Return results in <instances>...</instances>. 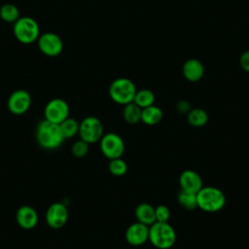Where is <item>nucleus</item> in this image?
Returning <instances> with one entry per match:
<instances>
[{
	"label": "nucleus",
	"instance_id": "nucleus-1",
	"mask_svg": "<svg viewBox=\"0 0 249 249\" xmlns=\"http://www.w3.org/2000/svg\"><path fill=\"white\" fill-rule=\"evenodd\" d=\"M35 138L39 146L47 150L58 148L65 140L61 133L59 124H53L46 119L37 124Z\"/></svg>",
	"mask_w": 249,
	"mask_h": 249
},
{
	"label": "nucleus",
	"instance_id": "nucleus-2",
	"mask_svg": "<svg viewBox=\"0 0 249 249\" xmlns=\"http://www.w3.org/2000/svg\"><path fill=\"white\" fill-rule=\"evenodd\" d=\"M196 200L198 208L205 212L213 213L223 209L226 204V196L219 188L206 186L196 193Z\"/></svg>",
	"mask_w": 249,
	"mask_h": 249
},
{
	"label": "nucleus",
	"instance_id": "nucleus-3",
	"mask_svg": "<svg viewBox=\"0 0 249 249\" xmlns=\"http://www.w3.org/2000/svg\"><path fill=\"white\" fill-rule=\"evenodd\" d=\"M149 241L158 249H169L176 241V232L168 222H155L149 227Z\"/></svg>",
	"mask_w": 249,
	"mask_h": 249
},
{
	"label": "nucleus",
	"instance_id": "nucleus-4",
	"mask_svg": "<svg viewBox=\"0 0 249 249\" xmlns=\"http://www.w3.org/2000/svg\"><path fill=\"white\" fill-rule=\"evenodd\" d=\"M136 91V87L133 82L126 78H118L114 80L109 87L111 99L121 105L133 102Z\"/></svg>",
	"mask_w": 249,
	"mask_h": 249
},
{
	"label": "nucleus",
	"instance_id": "nucleus-5",
	"mask_svg": "<svg viewBox=\"0 0 249 249\" xmlns=\"http://www.w3.org/2000/svg\"><path fill=\"white\" fill-rule=\"evenodd\" d=\"M14 35L22 44H30L40 36V27L37 21L30 17L19 18L14 22Z\"/></svg>",
	"mask_w": 249,
	"mask_h": 249
},
{
	"label": "nucleus",
	"instance_id": "nucleus-6",
	"mask_svg": "<svg viewBox=\"0 0 249 249\" xmlns=\"http://www.w3.org/2000/svg\"><path fill=\"white\" fill-rule=\"evenodd\" d=\"M78 134L82 140L89 144L96 143L104 134L103 124L96 117H87L80 123Z\"/></svg>",
	"mask_w": 249,
	"mask_h": 249
},
{
	"label": "nucleus",
	"instance_id": "nucleus-7",
	"mask_svg": "<svg viewBox=\"0 0 249 249\" xmlns=\"http://www.w3.org/2000/svg\"><path fill=\"white\" fill-rule=\"evenodd\" d=\"M100 142L101 153L109 160L122 158L124 152V142L123 138L114 132L103 134Z\"/></svg>",
	"mask_w": 249,
	"mask_h": 249
},
{
	"label": "nucleus",
	"instance_id": "nucleus-8",
	"mask_svg": "<svg viewBox=\"0 0 249 249\" xmlns=\"http://www.w3.org/2000/svg\"><path fill=\"white\" fill-rule=\"evenodd\" d=\"M69 105L61 98H53L50 100L44 109V117L46 120L59 124L69 117Z\"/></svg>",
	"mask_w": 249,
	"mask_h": 249
},
{
	"label": "nucleus",
	"instance_id": "nucleus-9",
	"mask_svg": "<svg viewBox=\"0 0 249 249\" xmlns=\"http://www.w3.org/2000/svg\"><path fill=\"white\" fill-rule=\"evenodd\" d=\"M39 50L48 56H56L63 50L61 38L53 32H46L37 39Z\"/></svg>",
	"mask_w": 249,
	"mask_h": 249
},
{
	"label": "nucleus",
	"instance_id": "nucleus-10",
	"mask_svg": "<svg viewBox=\"0 0 249 249\" xmlns=\"http://www.w3.org/2000/svg\"><path fill=\"white\" fill-rule=\"evenodd\" d=\"M68 209L61 202L52 203L46 211V223L52 229L58 230L62 228L68 220Z\"/></svg>",
	"mask_w": 249,
	"mask_h": 249
},
{
	"label": "nucleus",
	"instance_id": "nucleus-11",
	"mask_svg": "<svg viewBox=\"0 0 249 249\" xmlns=\"http://www.w3.org/2000/svg\"><path fill=\"white\" fill-rule=\"evenodd\" d=\"M31 102L32 98L27 90L17 89L8 98V109L14 115H22L28 111Z\"/></svg>",
	"mask_w": 249,
	"mask_h": 249
},
{
	"label": "nucleus",
	"instance_id": "nucleus-12",
	"mask_svg": "<svg viewBox=\"0 0 249 249\" xmlns=\"http://www.w3.org/2000/svg\"><path fill=\"white\" fill-rule=\"evenodd\" d=\"M126 242L131 246H141L149 240V226L135 222L127 227L124 232Z\"/></svg>",
	"mask_w": 249,
	"mask_h": 249
},
{
	"label": "nucleus",
	"instance_id": "nucleus-13",
	"mask_svg": "<svg viewBox=\"0 0 249 249\" xmlns=\"http://www.w3.org/2000/svg\"><path fill=\"white\" fill-rule=\"evenodd\" d=\"M179 185L181 190L196 194L203 187L202 178L196 171L192 169H186L180 174Z\"/></svg>",
	"mask_w": 249,
	"mask_h": 249
},
{
	"label": "nucleus",
	"instance_id": "nucleus-14",
	"mask_svg": "<svg viewBox=\"0 0 249 249\" xmlns=\"http://www.w3.org/2000/svg\"><path fill=\"white\" fill-rule=\"evenodd\" d=\"M16 220L20 228L31 230L38 223V214L32 206L22 205L17 210Z\"/></svg>",
	"mask_w": 249,
	"mask_h": 249
},
{
	"label": "nucleus",
	"instance_id": "nucleus-15",
	"mask_svg": "<svg viewBox=\"0 0 249 249\" xmlns=\"http://www.w3.org/2000/svg\"><path fill=\"white\" fill-rule=\"evenodd\" d=\"M204 74L202 63L196 58L188 59L183 65V75L190 82L199 81Z\"/></svg>",
	"mask_w": 249,
	"mask_h": 249
},
{
	"label": "nucleus",
	"instance_id": "nucleus-16",
	"mask_svg": "<svg viewBox=\"0 0 249 249\" xmlns=\"http://www.w3.org/2000/svg\"><path fill=\"white\" fill-rule=\"evenodd\" d=\"M135 218L137 222L142 223L146 226H151L156 222V214H155V207L150 203H140L136 206L135 211Z\"/></svg>",
	"mask_w": 249,
	"mask_h": 249
},
{
	"label": "nucleus",
	"instance_id": "nucleus-17",
	"mask_svg": "<svg viewBox=\"0 0 249 249\" xmlns=\"http://www.w3.org/2000/svg\"><path fill=\"white\" fill-rule=\"evenodd\" d=\"M163 113L161 109L156 105L143 108L141 112V122L147 125H156L162 120Z\"/></svg>",
	"mask_w": 249,
	"mask_h": 249
},
{
	"label": "nucleus",
	"instance_id": "nucleus-18",
	"mask_svg": "<svg viewBox=\"0 0 249 249\" xmlns=\"http://www.w3.org/2000/svg\"><path fill=\"white\" fill-rule=\"evenodd\" d=\"M187 121L194 127H201L208 122V114L201 108H193L187 114Z\"/></svg>",
	"mask_w": 249,
	"mask_h": 249
},
{
	"label": "nucleus",
	"instance_id": "nucleus-19",
	"mask_svg": "<svg viewBox=\"0 0 249 249\" xmlns=\"http://www.w3.org/2000/svg\"><path fill=\"white\" fill-rule=\"evenodd\" d=\"M141 112L142 109L134 102L125 104L123 110L124 120L129 124H135L141 122Z\"/></svg>",
	"mask_w": 249,
	"mask_h": 249
},
{
	"label": "nucleus",
	"instance_id": "nucleus-20",
	"mask_svg": "<svg viewBox=\"0 0 249 249\" xmlns=\"http://www.w3.org/2000/svg\"><path fill=\"white\" fill-rule=\"evenodd\" d=\"M177 201L186 210H194L197 208L196 194L181 190L177 196Z\"/></svg>",
	"mask_w": 249,
	"mask_h": 249
},
{
	"label": "nucleus",
	"instance_id": "nucleus-21",
	"mask_svg": "<svg viewBox=\"0 0 249 249\" xmlns=\"http://www.w3.org/2000/svg\"><path fill=\"white\" fill-rule=\"evenodd\" d=\"M155 94L150 89H140L137 90L133 99V102L138 105L141 109L154 105Z\"/></svg>",
	"mask_w": 249,
	"mask_h": 249
},
{
	"label": "nucleus",
	"instance_id": "nucleus-22",
	"mask_svg": "<svg viewBox=\"0 0 249 249\" xmlns=\"http://www.w3.org/2000/svg\"><path fill=\"white\" fill-rule=\"evenodd\" d=\"M79 124L75 119L73 118H67L62 123L59 124V127L61 130V133L64 137V139L72 138L79 132Z\"/></svg>",
	"mask_w": 249,
	"mask_h": 249
},
{
	"label": "nucleus",
	"instance_id": "nucleus-23",
	"mask_svg": "<svg viewBox=\"0 0 249 249\" xmlns=\"http://www.w3.org/2000/svg\"><path fill=\"white\" fill-rule=\"evenodd\" d=\"M0 18L6 22H15L20 18L19 11L14 4H4L0 8Z\"/></svg>",
	"mask_w": 249,
	"mask_h": 249
},
{
	"label": "nucleus",
	"instance_id": "nucleus-24",
	"mask_svg": "<svg viewBox=\"0 0 249 249\" xmlns=\"http://www.w3.org/2000/svg\"><path fill=\"white\" fill-rule=\"evenodd\" d=\"M109 171L112 175L120 177L123 176L126 173L127 171V164L125 160H124L122 158H117L110 160L109 164H108Z\"/></svg>",
	"mask_w": 249,
	"mask_h": 249
},
{
	"label": "nucleus",
	"instance_id": "nucleus-25",
	"mask_svg": "<svg viewBox=\"0 0 249 249\" xmlns=\"http://www.w3.org/2000/svg\"><path fill=\"white\" fill-rule=\"evenodd\" d=\"M89 143L82 140L81 138L75 141L71 147V153L76 158H83L89 153Z\"/></svg>",
	"mask_w": 249,
	"mask_h": 249
},
{
	"label": "nucleus",
	"instance_id": "nucleus-26",
	"mask_svg": "<svg viewBox=\"0 0 249 249\" xmlns=\"http://www.w3.org/2000/svg\"><path fill=\"white\" fill-rule=\"evenodd\" d=\"M156 222H168L170 218V210L164 204H160L155 207Z\"/></svg>",
	"mask_w": 249,
	"mask_h": 249
},
{
	"label": "nucleus",
	"instance_id": "nucleus-27",
	"mask_svg": "<svg viewBox=\"0 0 249 249\" xmlns=\"http://www.w3.org/2000/svg\"><path fill=\"white\" fill-rule=\"evenodd\" d=\"M176 110L180 113V114H188L189 111L192 109L191 108V104L187 101V100H179L176 105Z\"/></svg>",
	"mask_w": 249,
	"mask_h": 249
},
{
	"label": "nucleus",
	"instance_id": "nucleus-28",
	"mask_svg": "<svg viewBox=\"0 0 249 249\" xmlns=\"http://www.w3.org/2000/svg\"><path fill=\"white\" fill-rule=\"evenodd\" d=\"M239 62H240V66L241 68L246 71V72H249V51H246L244 52L241 56H240V59H239Z\"/></svg>",
	"mask_w": 249,
	"mask_h": 249
}]
</instances>
